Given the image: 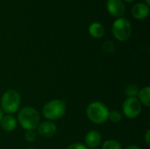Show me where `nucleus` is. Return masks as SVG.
<instances>
[{
  "label": "nucleus",
  "instance_id": "nucleus-1",
  "mask_svg": "<svg viewBox=\"0 0 150 149\" xmlns=\"http://www.w3.org/2000/svg\"><path fill=\"white\" fill-rule=\"evenodd\" d=\"M18 120L21 127L25 131H35L40 125V118L37 110L31 106H25L19 111Z\"/></svg>",
  "mask_w": 150,
  "mask_h": 149
},
{
  "label": "nucleus",
  "instance_id": "nucleus-2",
  "mask_svg": "<svg viewBox=\"0 0 150 149\" xmlns=\"http://www.w3.org/2000/svg\"><path fill=\"white\" fill-rule=\"evenodd\" d=\"M86 115L92 123L100 125L108 120L109 110L105 105L96 101L88 105L86 109Z\"/></svg>",
  "mask_w": 150,
  "mask_h": 149
},
{
  "label": "nucleus",
  "instance_id": "nucleus-3",
  "mask_svg": "<svg viewBox=\"0 0 150 149\" xmlns=\"http://www.w3.org/2000/svg\"><path fill=\"white\" fill-rule=\"evenodd\" d=\"M21 103V97L19 93L15 90H6L1 98V109L7 114L15 113Z\"/></svg>",
  "mask_w": 150,
  "mask_h": 149
},
{
  "label": "nucleus",
  "instance_id": "nucleus-4",
  "mask_svg": "<svg viewBox=\"0 0 150 149\" xmlns=\"http://www.w3.org/2000/svg\"><path fill=\"white\" fill-rule=\"evenodd\" d=\"M66 112V105L64 101L60 99H54L47 102L43 109V116L48 120H56L64 116Z\"/></svg>",
  "mask_w": 150,
  "mask_h": 149
},
{
  "label": "nucleus",
  "instance_id": "nucleus-5",
  "mask_svg": "<svg viewBox=\"0 0 150 149\" xmlns=\"http://www.w3.org/2000/svg\"><path fill=\"white\" fill-rule=\"evenodd\" d=\"M132 33L131 23L126 18H120L112 24V34L120 41L127 40Z\"/></svg>",
  "mask_w": 150,
  "mask_h": 149
},
{
  "label": "nucleus",
  "instance_id": "nucleus-6",
  "mask_svg": "<svg viewBox=\"0 0 150 149\" xmlns=\"http://www.w3.org/2000/svg\"><path fill=\"white\" fill-rule=\"evenodd\" d=\"M142 110V105L137 97H127L122 105V111L124 115L128 119L137 118Z\"/></svg>",
  "mask_w": 150,
  "mask_h": 149
},
{
  "label": "nucleus",
  "instance_id": "nucleus-7",
  "mask_svg": "<svg viewBox=\"0 0 150 149\" xmlns=\"http://www.w3.org/2000/svg\"><path fill=\"white\" fill-rule=\"evenodd\" d=\"M106 9L111 15L117 18H120L124 15L126 11L125 4L121 0H107Z\"/></svg>",
  "mask_w": 150,
  "mask_h": 149
},
{
  "label": "nucleus",
  "instance_id": "nucleus-8",
  "mask_svg": "<svg viewBox=\"0 0 150 149\" xmlns=\"http://www.w3.org/2000/svg\"><path fill=\"white\" fill-rule=\"evenodd\" d=\"M38 134L43 138H50L52 136H54L56 133V126L53 121L50 120H47L44 121L42 123H40L38 127Z\"/></svg>",
  "mask_w": 150,
  "mask_h": 149
},
{
  "label": "nucleus",
  "instance_id": "nucleus-9",
  "mask_svg": "<svg viewBox=\"0 0 150 149\" xmlns=\"http://www.w3.org/2000/svg\"><path fill=\"white\" fill-rule=\"evenodd\" d=\"M102 137L99 132L96 130H91L88 132L85 135L84 141L86 147L89 149H96L101 144Z\"/></svg>",
  "mask_w": 150,
  "mask_h": 149
},
{
  "label": "nucleus",
  "instance_id": "nucleus-10",
  "mask_svg": "<svg viewBox=\"0 0 150 149\" xmlns=\"http://www.w3.org/2000/svg\"><path fill=\"white\" fill-rule=\"evenodd\" d=\"M132 14L136 19H145L149 14V6L143 3H138L133 7Z\"/></svg>",
  "mask_w": 150,
  "mask_h": 149
},
{
  "label": "nucleus",
  "instance_id": "nucleus-11",
  "mask_svg": "<svg viewBox=\"0 0 150 149\" xmlns=\"http://www.w3.org/2000/svg\"><path fill=\"white\" fill-rule=\"evenodd\" d=\"M2 128L6 132H12L15 130L17 126V119L11 114H7L6 116H4L2 121H1Z\"/></svg>",
  "mask_w": 150,
  "mask_h": 149
},
{
  "label": "nucleus",
  "instance_id": "nucleus-12",
  "mask_svg": "<svg viewBox=\"0 0 150 149\" xmlns=\"http://www.w3.org/2000/svg\"><path fill=\"white\" fill-rule=\"evenodd\" d=\"M89 32L91 37L95 39H100L105 35V28L102 24L98 22H93L89 26Z\"/></svg>",
  "mask_w": 150,
  "mask_h": 149
},
{
  "label": "nucleus",
  "instance_id": "nucleus-13",
  "mask_svg": "<svg viewBox=\"0 0 150 149\" xmlns=\"http://www.w3.org/2000/svg\"><path fill=\"white\" fill-rule=\"evenodd\" d=\"M138 100L141 104L146 107L150 106V88L149 86L144 87L142 90H139L138 92Z\"/></svg>",
  "mask_w": 150,
  "mask_h": 149
},
{
  "label": "nucleus",
  "instance_id": "nucleus-14",
  "mask_svg": "<svg viewBox=\"0 0 150 149\" xmlns=\"http://www.w3.org/2000/svg\"><path fill=\"white\" fill-rule=\"evenodd\" d=\"M102 149H122L120 143L115 140H108L104 142Z\"/></svg>",
  "mask_w": 150,
  "mask_h": 149
},
{
  "label": "nucleus",
  "instance_id": "nucleus-15",
  "mask_svg": "<svg viewBox=\"0 0 150 149\" xmlns=\"http://www.w3.org/2000/svg\"><path fill=\"white\" fill-rule=\"evenodd\" d=\"M108 119L112 123H119L122 119V114L119 111H112V112H109Z\"/></svg>",
  "mask_w": 150,
  "mask_h": 149
},
{
  "label": "nucleus",
  "instance_id": "nucleus-16",
  "mask_svg": "<svg viewBox=\"0 0 150 149\" xmlns=\"http://www.w3.org/2000/svg\"><path fill=\"white\" fill-rule=\"evenodd\" d=\"M139 89L135 85H128L125 90V94L127 97H136L138 95Z\"/></svg>",
  "mask_w": 150,
  "mask_h": 149
},
{
  "label": "nucleus",
  "instance_id": "nucleus-17",
  "mask_svg": "<svg viewBox=\"0 0 150 149\" xmlns=\"http://www.w3.org/2000/svg\"><path fill=\"white\" fill-rule=\"evenodd\" d=\"M102 48H103V51L106 54H112L114 51H115V48H114V45L112 41L110 40H106L104 42L103 46H102Z\"/></svg>",
  "mask_w": 150,
  "mask_h": 149
},
{
  "label": "nucleus",
  "instance_id": "nucleus-18",
  "mask_svg": "<svg viewBox=\"0 0 150 149\" xmlns=\"http://www.w3.org/2000/svg\"><path fill=\"white\" fill-rule=\"evenodd\" d=\"M25 139L28 141V142H33L35 141L36 139V133L35 131H26L25 134Z\"/></svg>",
  "mask_w": 150,
  "mask_h": 149
},
{
  "label": "nucleus",
  "instance_id": "nucleus-19",
  "mask_svg": "<svg viewBox=\"0 0 150 149\" xmlns=\"http://www.w3.org/2000/svg\"><path fill=\"white\" fill-rule=\"evenodd\" d=\"M67 149H89L85 145L82 143H73Z\"/></svg>",
  "mask_w": 150,
  "mask_h": 149
},
{
  "label": "nucleus",
  "instance_id": "nucleus-20",
  "mask_svg": "<svg viewBox=\"0 0 150 149\" xmlns=\"http://www.w3.org/2000/svg\"><path fill=\"white\" fill-rule=\"evenodd\" d=\"M145 141L147 143V145L149 147L150 146V130H148L146 134H145Z\"/></svg>",
  "mask_w": 150,
  "mask_h": 149
},
{
  "label": "nucleus",
  "instance_id": "nucleus-21",
  "mask_svg": "<svg viewBox=\"0 0 150 149\" xmlns=\"http://www.w3.org/2000/svg\"><path fill=\"white\" fill-rule=\"evenodd\" d=\"M125 149H142L140 147L138 146H135V145H132V146H129L127 148H126Z\"/></svg>",
  "mask_w": 150,
  "mask_h": 149
},
{
  "label": "nucleus",
  "instance_id": "nucleus-22",
  "mask_svg": "<svg viewBox=\"0 0 150 149\" xmlns=\"http://www.w3.org/2000/svg\"><path fill=\"white\" fill-rule=\"evenodd\" d=\"M4 112L2 111V109H0V123H1V121H2V119H3V118H4V113H3Z\"/></svg>",
  "mask_w": 150,
  "mask_h": 149
},
{
  "label": "nucleus",
  "instance_id": "nucleus-23",
  "mask_svg": "<svg viewBox=\"0 0 150 149\" xmlns=\"http://www.w3.org/2000/svg\"><path fill=\"white\" fill-rule=\"evenodd\" d=\"M145 1H146V4L149 5V4H150V0H145Z\"/></svg>",
  "mask_w": 150,
  "mask_h": 149
},
{
  "label": "nucleus",
  "instance_id": "nucleus-24",
  "mask_svg": "<svg viewBox=\"0 0 150 149\" xmlns=\"http://www.w3.org/2000/svg\"><path fill=\"white\" fill-rule=\"evenodd\" d=\"M123 1H125V2H133L134 0H123Z\"/></svg>",
  "mask_w": 150,
  "mask_h": 149
}]
</instances>
